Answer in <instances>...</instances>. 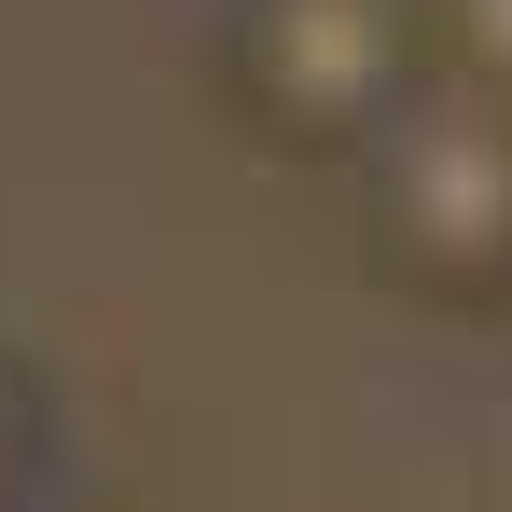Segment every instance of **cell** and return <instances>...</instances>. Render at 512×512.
Returning <instances> with one entry per match:
<instances>
[{
    "label": "cell",
    "mask_w": 512,
    "mask_h": 512,
    "mask_svg": "<svg viewBox=\"0 0 512 512\" xmlns=\"http://www.w3.org/2000/svg\"><path fill=\"white\" fill-rule=\"evenodd\" d=\"M28 499V374L0 360V512Z\"/></svg>",
    "instance_id": "cell-4"
},
{
    "label": "cell",
    "mask_w": 512,
    "mask_h": 512,
    "mask_svg": "<svg viewBox=\"0 0 512 512\" xmlns=\"http://www.w3.org/2000/svg\"><path fill=\"white\" fill-rule=\"evenodd\" d=\"M374 263L429 305H499L512 291V97L429 84L374 153H360Z\"/></svg>",
    "instance_id": "cell-1"
},
{
    "label": "cell",
    "mask_w": 512,
    "mask_h": 512,
    "mask_svg": "<svg viewBox=\"0 0 512 512\" xmlns=\"http://www.w3.org/2000/svg\"><path fill=\"white\" fill-rule=\"evenodd\" d=\"M222 70L277 153H374L443 84V42L429 0H236Z\"/></svg>",
    "instance_id": "cell-2"
},
{
    "label": "cell",
    "mask_w": 512,
    "mask_h": 512,
    "mask_svg": "<svg viewBox=\"0 0 512 512\" xmlns=\"http://www.w3.org/2000/svg\"><path fill=\"white\" fill-rule=\"evenodd\" d=\"M14 512H97V499H70V485H28V499H14Z\"/></svg>",
    "instance_id": "cell-5"
},
{
    "label": "cell",
    "mask_w": 512,
    "mask_h": 512,
    "mask_svg": "<svg viewBox=\"0 0 512 512\" xmlns=\"http://www.w3.org/2000/svg\"><path fill=\"white\" fill-rule=\"evenodd\" d=\"M429 42H443V84L512 97V0H429Z\"/></svg>",
    "instance_id": "cell-3"
}]
</instances>
